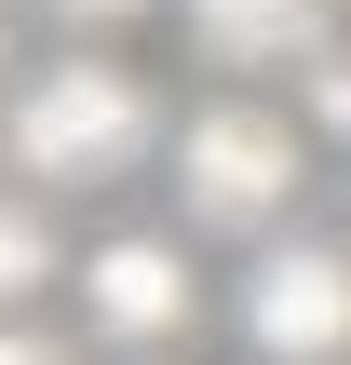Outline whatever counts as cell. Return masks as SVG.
I'll return each mask as SVG.
<instances>
[{
    "mask_svg": "<svg viewBox=\"0 0 351 365\" xmlns=\"http://www.w3.org/2000/svg\"><path fill=\"white\" fill-rule=\"evenodd\" d=\"M0 149H14L27 190H108V176H135V163L162 149V95H149L122 54H54V68L14 81Z\"/></svg>",
    "mask_w": 351,
    "mask_h": 365,
    "instance_id": "6da1fadb",
    "label": "cell"
},
{
    "mask_svg": "<svg viewBox=\"0 0 351 365\" xmlns=\"http://www.w3.org/2000/svg\"><path fill=\"white\" fill-rule=\"evenodd\" d=\"M311 190V122L271 95H203L176 122V217L216 244H271Z\"/></svg>",
    "mask_w": 351,
    "mask_h": 365,
    "instance_id": "7a4b0ae2",
    "label": "cell"
},
{
    "mask_svg": "<svg viewBox=\"0 0 351 365\" xmlns=\"http://www.w3.org/2000/svg\"><path fill=\"white\" fill-rule=\"evenodd\" d=\"M230 339H243L257 365H338V352H351V244H325V230L243 244Z\"/></svg>",
    "mask_w": 351,
    "mask_h": 365,
    "instance_id": "3957f363",
    "label": "cell"
},
{
    "mask_svg": "<svg viewBox=\"0 0 351 365\" xmlns=\"http://www.w3.org/2000/svg\"><path fill=\"white\" fill-rule=\"evenodd\" d=\"M81 312H95V339L162 352V339L203 325V271H189V244H162V230H108V244L81 257Z\"/></svg>",
    "mask_w": 351,
    "mask_h": 365,
    "instance_id": "277c9868",
    "label": "cell"
},
{
    "mask_svg": "<svg viewBox=\"0 0 351 365\" xmlns=\"http://www.w3.org/2000/svg\"><path fill=\"white\" fill-rule=\"evenodd\" d=\"M176 41L216 81H271V68H311L338 41V0H176Z\"/></svg>",
    "mask_w": 351,
    "mask_h": 365,
    "instance_id": "5b68a950",
    "label": "cell"
},
{
    "mask_svg": "<svg viewBox=\"0 0 351 365\" xmlns=\"http://www.w3.org/2000/svg\"><path fill=\"white\" fill-rule=\"evenodd\" d=\"M54 271H68V230H54V203H41V190H0V312H14V298H41Z\"/></svg>",
    "mask_w": 351,
    "mask_h": 365,
    "instance_id": "8992f818",
    "label": "cell"
},
{
    "mask_svg": "<svg viewBox=\"0 0 351 365\" xmlns=\"http://www.w3.org/2000/svg\"><path fill=\"white\" fill-rule=\"evenodd\" d=\"M298 122H311V135H338V149H351V41H325V54L298 68Z\"/></svg>",
    "mask_w": 351,
    "mask_h": 365,
    "instance_id": "52a82bcc",
    "label": "cell"
},
{
    "mask_svg": "<svg viewBox=\"0 0 351 365\" xmlns=\"http://www.w3.org/2000/svg\"><path fill=\"white\" fill-rule=\"evenodd\" d=\"M68 41H108V27H135V14H176V0H41Z\"/></svg>",
    "mask_w": 351,
    "mask_h": 365,
    "instance_id": "ba28073f",
    "label": "cell"
},
{
    "mask_svg": "<svg viewBox=\"0 0 351 365\" xmlns=\"http://www.w3.org/2000/svg\"><path fill=\"white\" fill-rule=\"evenodd\" d=\"M0 365H68L54 339H27V325H0Z\"/></svg>",
    "mask_w": 351,
    "mask_h": 365,
    "instance_id": "9c48e42d",
    "label": "cell"
},
{
    "mask_svg": "<svg viewBox=\"0 0 351 365\" xmlns=\"http://www.w3.org/2000/svg\"><path fill=\"white\" fill-rule=\"evenodd\" d=\"M0 68H14V14H0Z\"/></svg>",
    "mask_w": 351,
    "mask_h": 365,
    "instance_id": "30bf717a",
    "label": "cell"
}]
</instances>
